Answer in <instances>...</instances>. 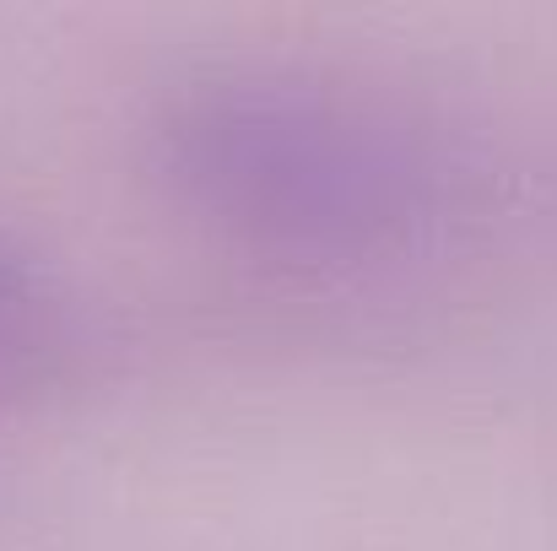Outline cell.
<instances>
[{
    "mask_svg": "<svg viewBox=\"0 0 557 551\" xmlns=\"http://www.w3.org/2000/svg\"><path fill=\"white\" fill-rule=\"evenodd\" d=\"M22 298H27V281H22V271L11 265V254H0V330H5V320L22 309Z\"/></svg>",
    "mask_w": 557,
    "mask_h": 551,
    "instance_id": "obj_2",
    "label": "cell"
},
{
    "mask_svg": "<svg viewBox=\"0 0 557 551\" xmlns=\"http://www.w3.org/2000/svg\"><path fill=\"white\" fill-rule=\"evenodd\" d=\"M163 168L211 216L309 249L384 243L444 200V163L406 120L293 82L195 87L163 120Z\"/></svg>",
    "mask_w": 557,
    "mask_h": 551,
    "instance_id": "obj_1",
    "label": "cell"
}]
</instances>
